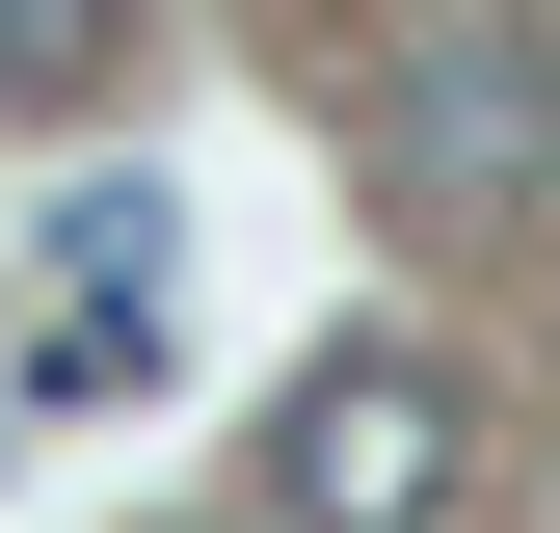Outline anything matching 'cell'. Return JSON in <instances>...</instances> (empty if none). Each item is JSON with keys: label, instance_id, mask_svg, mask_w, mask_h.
Segmentation results:
<instances>
[{"label": "cell", "instance_id": "obj_1", "mask_svg": "<svg viewBox=\"0 0 560 533\" xmlns=\"http://www.w3.org/2000/svg\"><path fill=\"white\" fill-rule=\"evenodd\" d=\"M374 187H400L428 240L534 214V187H560V27H400V54H374Z\"/></svg>", "mask_w": 560, "mask_h": 533}, {"label": "cell", "instance_id": "obj_2", "mask_svg": "<svg viewBox=\"0 0 560 533\" xmlns=\"http://www.w3.org/2000/svg\"><path fill=\"white\" fill-rule=\"evenodd\" d=\"M267 507L294 533H454V374L428 347H320L267 400Z\"/></svg>", "mask_w": 560, "mask_h": 533}, {"label": "cell", "instance_id": "obj_3", "mask_svg": "<svg viewBox=\"0 0 560 533\" xmlns=\"http://www.w3.org/2000/svg\"><path fill=\"white\" fill-rule=\"evenodd\" d=\"M107 81V27H81V0H0V107H81Z\"/></svg>", "mask_w": 560, "mask_h": 533}]
</instances>
